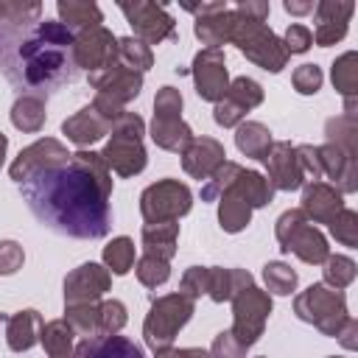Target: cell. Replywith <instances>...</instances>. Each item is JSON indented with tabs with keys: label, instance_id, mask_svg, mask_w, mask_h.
Segmentation results:
<instances>
[{
	"label": "cell",
	"instance_id": "cell-1",
	"mask_svg": "<svg viewBox=\"0 0 358 358\" xmlns=\"http://www.w3.org/2000/svg\"><path fill=\"white\" fill-rule=\"evenodd\" d=\"M36 221L59 235L95 241L112 229V171L101 151L78 148L70 159L20 185Z\"/></svg>",
	"mask_w": 358,
	"mask_h": 358
},
{
	"label": "cell",
	"instance_id": "cell-2",
	"mask_svg": "<svg viewBox=\"0 0 358 358\" xmlns=\"http://www.w3.org/2000/svg\"><path fill=\"white\" fill-rule=\"evenodd\" d=\"M0 70L14 87L42 98V92L59 90L78 73L73 64V34L59 20L0 28Z\"/></svg>",
	"mask_w": 358,
	"mask_h": 358
},
{
	"label": "cell",
	"instance_id": "cell-3",
	"mask_svg": "<svg viewBox=\"0 0 358 358\" xmlns=\"http://www.w3.org/2000/svg\"><path fill=\"white\" fill-rule=\"evenodd\" d=\"M143 134H145V123L137 112H123L101 151L103 162L109 171H115L117 176L129 179L145 171L148 165V154L143 145Z\"/></svg>",
	"mask_w": 358,
	"mask_h": 358
},
{
	"label": "cell",
	"instance_id": "cell-4",
	"mask_svg": "<svg viewBox=\"0 0 358 358\" xmlns=\"http://www.w3.org/2000/svg\"><path fill=\"white\" fill-rule=\"evenodd\" d=\"M238 11V8H235ZM252 64L263 67L266 73H280L285 64H288V50L282 45V39L260 20H252L246 14L238 11V22H235V31H232V39H229Z\"/></svg>",
	"mask_w": 358,
	"mask_h": 358
},
{
	"label": "cell",
	"instance_id": "cell-5",
	"mask_svg": "<svg viewBox=\"0 0 358 358\" xmlns=\"http://www.w3.org/2000/svg\"><path fill=\"white\" fill-rule=\"evenodd\" d=\"M274 238H277V243H280V249L285 255H296L308 266H322L327 260V255H330L327 238L322 235V229L316 224H310L305 218V213L299 207L285 210L277 218Z\"/></svg>",
	"mask_w": 358,
	"mask_h": 358
},
{
	"label": "cell",
	"instance_id": "cell-6",
	"mask_svg": "<svg viewBox=\"0 0 358 358\" xmlns=\"http://www.w3.org/2000/svg\"><path fill=\"white\" fill-rule=\"evenodd\" d=\"M196 313V299L185 296L182 291H173V294H165V296H157L145 313V322H143V338L145 344L157 352V350H165L173 344V338L179 336V330L190 322V316Z\"/></svg>",
	"mask_w": 358,
	"mask_h": 358
},
{
	"label": "cell",
	"instance_id": "cell-7",
	"mask_svg": "<svg viewBox=\"0 0 358 358\" xmlns=\"http://www.w3.org/2000/svg\"><path fill=\"white\" fill-rule=\"evenodd\" d=\"M294 313L302 322L313 324L322 336H330V338H336L338 327L350 316L347 313V296L336 288H327L324 282H313L302 294H296L294 296Z\"/></svg>",
	"mask_w": 358,
	"mask_h": 358
},
{
	"label": "cell",
	"instance_id": "cell-8",
	"mask_svg": "<svg viewBox=\"0 0 358 358\" xmlns=\"http://www.w3.org/2000/svg\"><path fill=\"white\" fill-rule=\"evenodd\" d=\"M182 92L171 84L159 87L154 95V120H151V140L162 151L182 154V148L196 137L193 129L182 120Z\"/></svg>",
	"mask_w": 358,
	"mask_h": 358
},
{
	"label": "cell",
	"instance_id": "cell-9",
	"mask_svg": "<svg viewBox=\"0 0 358 358\" xmlns=\"http://www.w3.org/2000/svg\"><path fill=\"white\" fill-rule=\"evenodd\" d=\"M123 112H126L123 106H117V103L95 95L92 103L81 106L76 115H70L62 123V134H67V140L76 143L78 148H87V145L98 143L101 137L112 134V129H115V123H117V117Z\"/></svg>",
	"mask_w": 358,
	"mask_h": 358
},
{
	"label": "cell",
	"instance_id": "cell-10",
	"mask_svg": "<svg viewBox=\"0 0 358 358\" xmlns=\"http://www.w3.org/2000/svg\"><path fill=\"white\" fill-rule=\"evenodd\" d=\"M193 207V193L179 179H159L140 193V215L145 224L179 221Z\"/></svg>",
	"mask_w": 358,
	"mask_h": 358
},
{
	"label": "cell",
	"instance_id": "cell-11",
	"mask_svg": "<svg viewBox=\"0 0 358 358\" xmlns=\"http://www.w3.org/2000/svg\"><path fill=\"white\" fill-rule=\"evenodd\" d=\"M232 327L229 333L243 344V347H255L266 330V322L271 316V294L249 285L243 291H238L232 299Z\"/></svg>",
	"mask_w": 358,
	"mask_h": 358
},
{
	"label": "cell",
	"instance_id": "cell-12",
	"mask_svg": "<svg viewBox=\"0 0 358 358\" xmlns=\"http://www.w3.org/2000/svg\"><path fill=\"white\" fill-rule=\"evenodd\" d=\"M117 6L134 31V39H140L145 45H159L165 39H176V20L165 11V6H157L148 0L117 3Z\"/></svg>",
	"mask_w": 358,
	"mask_h": 358
},
{
	"label": "cell",
	"instance_id": "cell-13",
	"mask_svg": "<svg viewBox=\"0 0 358 358\" xmlns=\"http://www.w3.org/2000/svg\"><path fill=\"white\" fill-rule=\"evenodd\" d=\"M73 64H76V70H87V73H98L103 67L117 64V36L103 25L76 34L73 36Z\"/></svg>",
	"mask_w": 358,
	"mask_h": 358
},
{
	"label": "cell",
	"instance_id": "cell-14",
	"mask_svg": "<svg viewBox=\"0 0 358 358\" xmlns=\"http://www.w3.org/2000/svg\"><path fill=\"white\" fill-rule=\"evenodd\" d=\"M190 76L196 84V95L201 101L218 103L229 90V73H227V56L218 48H201L193 56Z\"/></svg>",
	"mask_w": 358,
	"mask_h": 358
},
{
	"label": "cell",
	"instance_id": "cell-15",
	"mask_svg": "<svg viewBox=\"0 0 358 358\" xmlns=\"http://www.w3.org/2000/svg\"><path fill=\"white\" fill-rule=\"evenodd\" d=\"M64 159H70L67 145H64L62 140H56V137H42V140L25 145V148L17 154V159H14L11 168H8V176H11L17 185H25V182H31L34 176H39L42 171H48V168H53V165H59V162H64Z\"/></svg>",
	"mask_w": 358,
	"mask_h": 358
},
{
	"label": "cell",
	"instance_id": "cell-16",
	"mask_svg": "<svg viewBox=\"0 0 358 358\" xmlns=\"http://www.w3.org/2000/svg\"><path fill=\"white\" fill-rule=\"evenodd\" d=\"M112 288V274L101 263H81L64 277V308L101 302V296Z\"/></svg>",
	"mask_w": 358,
	"mask_h": 358
},
{
	"label": "cell",
	"instance_id": "cell-17",
	"mask_svg": "<svg viewBox=\"0 0 358 358\" xmlns=\"http://www.w3.org/2000/svg\"><path fill=\"white\" fill-rule=\"evenodd\" d=\"M87 81L95 90V95H101V98H106L117 106H126L143 90V73H137V70H131L120 62L112 64V67H103L98 73H87Z\"/></svg>",
	"mask_w": 358,
	"mask_h": 358
},
{
	"label": "cell",
	"instance_id": "cell-18",
	"mask_svg": "<svg viewBox=\"0 0 358 358\" xmlns=\"http://www.w3.org/2000/svg\"><path fill=\"white\" fill-rule=\"evenodd\" d=\"M260 162L266 165V171H268L266 179L274 190L291 193V190H299L305 185V173L296 162V145H291L288 140H274Z\"/></svg>",
	"mask_w": 358,
	"mask_h": 358
},
{
	"label": "cell",
	"instance_id": "cell-19",
	"mask_svg": "<svg viewBox=\"0 0 358 358\" xmlns=\"http://www.w3.org/2000/svg\"><path fill=\"white\" fill-rule=\"evenodd\" d=\"M352 11H355V3H350V0H319L313 6V17H316V28L310 34L313 42L319 48H330V45L341 42L347 36Z\"/></svg>",
	"mask_w": 358,
	"mask_h": 358
},
{
	"label": "cell",
	"instance_id": "cell-20",
	"mask_svg": "<svg viewBox=\"0 0 358 358\" xmlns=\"http://www.w3.org/2000/svg\"><path fill=\"white\" fill-rule=\"evenodd\" d=\"M179 157H182V168H185V173L193 176V179H199V182L210 179V176L227 162L224 143H218L215 137H207V134L193 137V140L182 148Z\"/></svg>",
	"mask_w": 358,
	"mask_h": 358
},
{
	"label": "cell",
	"instance_id": "cell-21",
	"mask_svg": "<svg viewBox=\"0 0 358 358\" xmlns=\"http://www.w3.org/2000/svg\"><path fill=\"white\" fill-rule=\"evenodd\" d=\"M310 224H330L344 210V193H338L330 182H308L302 185V207Z\"/></svg>",
	"mask_w": 358,
	"mask_h": 358
},
{
	"label": "cell",
	"instance_id": "cell-22",
	"mask_svg": "<svg viewBox=\"0 0 358 358\" xmlns=\"http://www.w3.org/2000/svg\"><path fill=\"white\" fill-rule=\"evenodd\" d=\"M319 148V162H322V176L333 179V187L338 193H355L358 190V168L355 157L341 151L338 145H316Z\"/></svg>",
	"mask_w": 358,
	"mask_h": 358
},
{
	"label": "cell",
	"instance_id": "cell-23",
	"mask_svg": "<svg viewBox=\"0 0 358 358\" xmlns=\"http://www.w3.org/2000/svg\"><path fill=\"white\" fill-rule=\"evenodd\" d=\"M70 358H145V355H143L140 344H134L131 338L115 333V336L81 338Z\"/></svg>",
	"mask_w": 358,
	"mask_h": 358
},
{
	"label": "cell",
	"instance_id": "cell-24",
	"mask_svg": "<svg viewBox=\"0 0 358 358\" xmlns=\"http://www.w3.org/2000/svg\"><path fill=\"white\" fill-rule=\"evenodd\" d=\"M42 324H45L42 313L34 310V308H25V310H17V313L6 316V344H8V350H14V352L31 350L39 341Z\"/></svg>",
	"mask_w": 358,
	"mask_h": 358
},
{
	"label": "cell",
	"instance_id": "cell-25",
	"mask_svg": "<svg viewBox=\"0 0 358 358\" xmlns=\"http://www.w3.org/2000/svg\"><path fill=\"white\" fill-rule=\"evenodd\" d=\"M235 22H238V11L235 8H224V11H215V14L199 17L193 22V34L201 39L204 48H218L221 50V45H227L232 39Z\"/></svg>",
	"mask_w": 358,
	"mask_h": 358
},
{
	"label": "cell",
	"instance_id": "cell-26",
	"mask_svg": "<svg viewBox=\"0 0 358 358\" xmlns=\"http://www.w3.org/2000/svg\"><path fill=\"white\" fill-rule=\"evenodd\" d=\"M252 221V207L249 201L241 196V190L235 187V182L224 190V196L218 199V227L229 235L235 232H243Z\"/></svg>",
	"mask_w": 358,
	"mask_h": 358
},
{
	"label": "cell",
	"instance_id": "cell-27",
	"mask_svg": "<svg viewBox=\"0 0 358 358\" xmlns=\"http://www.w3.org/2000/svg\"><path fill=\"white\" fill-rule=\"evenodd\" d=\"M56 14H59V22L73 36L103 22V11L95 3H87V0H59L56 3Z\"/></svg>",
	"mask_w": 358,
	"mask_h": 358
},
{
	"label": "cell",
	"instance_id": "cell-28",
	"mask_svg": "<svg viewBox=\"0 0 358 358\" xmlns=\"http://www.w3.org/2000/svg\"><path fill=\"white\" fill-rule=\"evenodd\" d=\"M255 285V277L246 268H224V266H210V285H207V296L213 302H227L232 299L238 291Z\"/></svg>",
	"mask_w": 358,
	"mask_h": 358
},
{
	"label": "cell",
	"instance_id": "cell-29",
	"mask_svg": "<svg viewBox=\"0 0 358 358\" xmlns=\"http://www.w3.org/2000/svg\"><path fill=\"white\" fill-rule=\"evenodd\" d=\"M143 249L145 255L162 257L171 263V257L176 255V241H179V224L176 221H165V224H145L143 227Z\"/></svg>",
	"mask_w": 358,
	"mask_h": 358
},
{
	"label": "cell",
	"instance_id": "cell-30",
	"mask_svg": "<svg viewBox=\"0 0 358 358\" xmlns=\"http://www.w3.org/2000/svg\"><path fill=\"white\" fill-rule=\"evenodd\" d=\"M271 131H268V126L266 123H260V120H243V123H238V131H235V145H238V151L243 154V157H249V159H263L266 157V151L271 148Z\"/></svg>",
	"mask_w": 358,
	"mask_h": 358
},
{
	"label": "cell",
	"instance_id": "cell-31",
	"mask_svg": "<svg viewBox=\"0 0 358 358\" xmlns=\"http://www.w3.org/2000/svg\"><path fill=\"white\" fill-rule=\"evenodd\" d=\"M45 117H48L45 98H39V95L22 92L11 106V123H14V129H20L25 134H36L45 126Z\"/></svg>",
	"mask_w": 358,
	"mask_h": 358
},
{
	"label": "cell",
	"instance_id": "cell-32",
	"mask_svg": "<svg viewBox=\"0 0 358 358\" xmlns=\"http://www.w3.org/2000/svg\"><path fill=\"white\" fill-rule=\"evenodd\" d=\"M39 341L48 352V358H70L73 350H76V333L73 327L64 322V319H50L42 324V333H39Z\"/></svg>",
	"mask_w": 358,
	"mask_h": 358
},
{
	"label": "cell",
	"instance_id": "cell-33",
	"mask_svg": "<svg viewBox=\"0 0 358 358\" xmlns=\"http://www.w3.org/2000/svg\"><path fill=\"white\" fill-rule=\"evenodd\" d=\"M330 78H333V87L338 90V95L344 101H355V95H358V53L355 50L341 53L333 62Z\"/></svg>",
	"mask_w": 358,
	"mask_h": 358
},
{
	"label": "cell",
	"instance_id": "cell-34",
	"mask_svg": "<svg viewBox=\"0 0 358 358\" xmlns=\"http://www.w3.org/2000/svg\"><path fill=\"white\" fill-rule=\"evenodd\" d=\"M235 187L241 190V196L249 201L252 210H260V207H268L271 199H274V187L268 185V179L257 171H246L241 168L238 179H235Z\"/></svg>",
	"mask_w": 358,
	"mask_h": 358
},
{
	"label": "cell",
	"instance_id": "cell-35",
	"mask_svg": "<svg viewBox=\"0 0 358 358\" xmlns=\"http://www.w3.org/2000/svg\"><path fill=\"white\" fill-rule=\"evenodd\" d=\"M324 134L330 145H338L341 151L358 157V117L355 115H338L324 123Z\"/></svg>",
	"mask_w": 358,
	"mask_h": 358
},
{
	"label": "cell",
	"instance_id": "cell-36",
	"mask_svg": "<svg viewBox=\"0 0 358 358\" xmlns=\"http://www.w3.org/2000/svg\"><path fill=\"white\" fill-rule=\"evenodd\" d=\"M42 3L36 0H0V28H20L39 22Z\"/></svg>",
	"mask_w": 358,
	"mask_h": 358
},
{
	"label": "cell",
	"instance_id": "cell-37",
	"mask_svg": "<svg viewBox=\"0 0 358 358\" xmlns=\"http://www.w3.org/2000/svg\"><path fill=\"white\" fill-rule=\"evenodd\" d=\"M103 266H106L109 274H115V277L129 274L131 266H134V241L126 238V235L112 238V241L103 246Z\"/></svg>",
	"mask_w": 358,
	"mask_h": 358
},
{
	"label": "cell",
	"instance_id": "cell-38",
	"mask_svg": "<svg viewBox=\"0 0 358 358\" xmlns=\"http://www.w3.org/2000/svg\"><path fill=\"white\" fill-rule=\"evenodd\" d=\"M117 62L137 73H145L154 67V53L145 42H140L134 36H120L117 39Z\"/></svg>",
	"mask_w": 358,
	"mask_h": 358
},
{
	"label": "cell",
	"instance_id": "cell-39",
	"mask_svg": "<svg viewBox=\"0 0 358 358\" xmlns=\"http://www.w3.org/2000/svg\"><path fill=\"white\" fill-rule=\"evenodd\" d=\"M322 266H324V268H322L324 285H327V288H336V291L347 288V285L355 280V274H358L355 260L347 257V255H327V260H324Z\"/></svg>",
	"mask_w": 358,
	"mask_h": 358
},
{
	"label": "cell",
	"instance_id": "cell-40",
	"mask_svg": "<svg viewBox=\"0 0 358 358\" xmlns=\"http://www.w3.org/2000/svg\"><path fill=\"white\" fill-rule=\"evenodd\" d=\"M64 322H67V324L73 327V333L81 336V338H95V336H101V330H98V302L64 308Z\"/></svg>",
	"mask_w": 358,
	"mask_h": 358
},
{
	"label": "cell",
	"instance_id": "cell-41",
	"mask_svg": "<svg viewBox=\"0 0 358 358\" xmlns=\"http://www.w3.org/2000/svg\"><path fill=\"white\" fill-rule=\"evenodd\" d=\"M263 282H266L268 294L288 296L296 288V271L288 263H282V260H268L263 266Z\"/></svg>",
	"mask_w": 358,
	"mask_h": 358
},
{
	"label": "cell",
	"instance_id": "cell-42",
	"mask_svg": "<svg viewBox=\"0 0 358 358\" xmlns=\"http://www.w3.org/2000/svg\"><path fill=\"white\" fill-rule=\"evenodd\" d=\"M227 98L229 101H235L241 109H255V106H260L263 103V87L255 81V78H249V76H238V78H232L229 81V90H227Z\"/></svg>",
	"mask_w": 358,
	"mask_h": 358
},
{
	"label": "cell",
	"instance_id": "cell-43",
	"mask_svg": "<svg viewBox=\"0 0 358 358\" xmlns=\"http://www.w3.org/2000/svg\"><path fill=\"white\" fill-rule=\"evenodd\" d=\"M129 313L120 299H101L98 302V330L101 336H115L126 327Z\"/></svg>",
	"mask_w": 358,
	"mask_h": 358
},
{
	"label": "cell",
	"instance_id": "cell-44",
	"mask_svg": "<svg viewBox=\"0 0 358 358\" xmlns=\"http://www.w3.org/2000/svg\"><path fill=\"white\" fill-rule=\"evenodd\" d=\"M241 168L243 165H238V162H224L210 179H204V185H201V201H218L221 196H224V190L238 179V173H241Z\"/></svg>",
	"mask_w": 358,
	"mask_h": 358
},
{
	"label": "cell",
	"instance_id": "cell-45",
	"mask_svg": "<svg viewBox=\"0 0 358 358\" xmlns=\"http://www.w3.org/2000/svg\"><path fill=\"white\" fill-rule=\"evenodd\" d=\"M134 274L137 280L145 285V288H157V285H165L168 277H171V263L162 260V257H154V255H143L134 266Z\"/></svg>",
	"mask_w": 358,
	"mask_h": 358
},
{
	"label": "cell",
	"instance_id": "cell-46",
	"mask_svg": "<svg viewBox=\"0 0 358 358\" xmlns=\"http://www.w3.org/2000/svg\"><path fill=\"white\" fill-rule=\"evenodd\" d=\"M327 229H330V235H333L341 246L355 249V243H358V213L350 210V207H344V210L327 224Z\"/></svg>",
	"mask_w": 358,
	"mask_h": 358
},
{
	"label": "cell",
	"instance_id": "cell-47",
	"mask_svg": "<svg viewBox=\"0 0 358 358\" xmlns=\"http://www.w3.org/2000/svg\"><path fill=\"white\" fill-rule=\"evenodd\" d=\"M322 81H324V73L319 64H299L291 76V84L299 95H316L322 90Z\"/></svg>",
	"mask_w": 358,
	"mask_h": 358
},
{
	"label": "cell",
	"instance_id": "cell-48",
	"mask_svg": "<svg viewBox=\"0 0 358 358\" xmlns=\"http://www.w3.org/2000/svg\"><path fill=\"white\" fill-rule=\"evenodd\" d=\"M207 285H210V266H190L182 274L179 291L190 299H199V296H207Z\"/></svg>",
	"mask_w": 358,
	"mask_h": 358
},
{
	"label": "cell",
	"instance_id": "cell-49",
	"mask_svg": "<svg viewBox=\"0 0 358 358\" xmlns=\"http://www.w3.org/2000/svg\"><path fill=\"white\" fill-rule=\"evenodd\" d=\"M25 252L17 241H0V277H11L22 268Z\"/></svg>",
	"mask_w": 358,
	"mask_h": 358
},
{
	"label": "cell",
	"instance_id": "cell-50",
	"mask_svg": "<svg viewBox=\"0 0 358 358\" xmlns=\"http://www.w3.org/2000/svg\"><path fill=\"white\" fill-rule=\"evenodd\" d=\"M246 350L229 330H221L215 338H213V347H210V355L213 358H246Z\"/></svg>",
	"mask_w": 358,
	"mask_h": 358
},
{
	"label": "cell",
	"instance_id": "cell-51",
	"mask_svg": "<svg viewBox=\"0 0 358 358\" xmlns=\"http://www.w3.org/2000/svg\"><path fill=\"white\" fill-rule=\"evenodd\" d=\"M243 117H246V109H241L235 101H229L227 95L213 106V120L218 123V126H224V129H232V126H238V123H243Z\"/></svg>",
	"mask_w": 358,
	"mask_h": 358
},
{
	"label": "cell",
	"instance_id": "cell-52",
	"mask_svg": "<svg viewBox=\"0 0 358 358\" xmlns=\"http://www.w3.org/2000/svg\"><path fill=\"white\" fill-rule=\"evenodd\" d=\"M296 162H299L305 179H310V182L322 179V162H319V148L316 145H310V143L296 145Z\"/></svg>",
	"mask_w": 358,
	"mask_h": 358
},
{
	"label": "cell",
	"instance_id": "cell-53",
	"mask_svg": "<svg viewBox=\"0 0 358 358\" xmlns=\"http://www.w3.org/2000/svg\"><path fill=\"white\" fill-rule=\"evenodd\" d=\"M282 45H285L288 56H291V53H305V50L313 45L310 28H305V25H299V22L288 25V28H285V36H282Z\"/></svg>",
	"mask_w": 358,
	"mask_h": 358
},
{
	"label": "cell",
	"instance_id": "cell-54",
	"mask_svg": "<svg viewBox=\"0 0 358 358\" xmlns=\"http://www.w3.org/2000/svg\"><path fill=\"white\" fill-rule=\"evenodd\" d=\"M336 338H338V344L344 347V350H358V322L352 319V316H347L344 319V324L338 327V333H336Z\"/></svg>",
	"mask_w": 358,
	"mask_h": 358
},
{
	"label": "cell",
	"instance_id": "cell-55",
	"mask_svg": "<svg viewBox=\"0 0 358 358\" xmlns=\"http://www.w3.org/2000/svg\"><path fill=\"white\" fill-rule=\"evenodd\" d=\"M154 358H213L207 350L201 347H165V350H157Z\"/></svg>",
	"mask_w": 358,
	"mask_h": 358
},
{
	"label": "cell",
	"instance_id": "cell-56",
	"mask_svg": "<svg viewBox=\"0 0 358 358\" xmlns=\"http://www.w3.org/2000/svg\"><path fill=\"white\" fill-rule=\"evenodd\" d=\"M241 14H246V17H252V20H260V22H266V17H268V3H257V0H238V6H235Z\"/></svg>",
	"mask_w": 358,
	"mask_h": 358
},
{
	"label": "cell",
	"instance_id": "cell-57",
	"mask_svg": "<svg viewBox=\"0 0 358 358\" xmlns=\"http://www.w3.org/2000/svg\"><path fill=\"white\" fill-rule=\"evenodd\" d=\"M182 8H185V11H190V14H196V20H199V17H207V14L224 11V8H227V3H221V0H218V3H199V6H193V3H185Z\"/></svg>",
	"mask_w": 358,
	"mask_h": 358
},
{
	"label": "cell",
	"instance_id": "cell-58",
	"mask_svg": "<svg viewBox=\"0 0 358 358\" xmlns=\"http://www.w3.org/2000/svg\"><path fill=\"white\" fill-rule=\"evenodd\" d=\"M282 8H285L288 14H296V17H299V14H310V11H313V3H310V0H285Z\"/></svg>",
	"mask_w": 358,
	"mask_h": 358
},
{
	"label": "cell",
	"instance_id": "cell-59",
	"mask_svg": "<svg viewBox=\"0 0 358 358\" xmlns=\"http://www.w3.org/2000/svg\"><path fill=\"white\" fill-rule=\"evenodd\" d=\"M6 151H8V137L0 131V168H3V162H6Z\"/></svg>",
	"mask_w": 358,
	"mask_h": 358
},
{
	"label": "cell",
	"instance_id": "cell-60",
	"mask_svg": "<svg viewBox=\"0 0 358 358\" xmlns=\"http://www.w3.org/2000/svg\"><path fill=\"white\" fill-rule=\"evenodd\" d=\"M327 358H341V355H327Z\"/></svg>",
	"mask_w": 358,
	"mask_h": 358
},
{
	"label": "cell",
	"instance_id": "cell-61",
	"mask_svg": "<svg viewBox=\"0 0 358 358\" xmlns=\"http://www.w3.org/2000/svg\"><path fill=\"white\" fill-rule=\"evenodd\" d=\"M257 358H266V355H257Z\"/></svg>",
	"mask_w": 358,
	"mask_h": 358
}]
</instances>
